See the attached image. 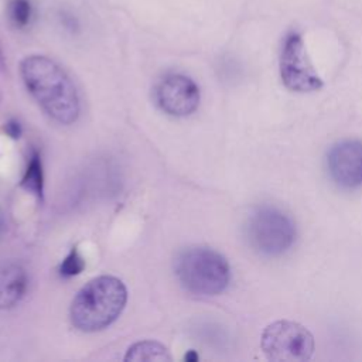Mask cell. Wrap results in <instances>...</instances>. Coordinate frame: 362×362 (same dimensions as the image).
Instances as JSON below:
<instances>
[{
	"mask_svg": "<svg viewBox=\"0 0 362 362\" xmlns=\"http://www.w3.org/2000/svg\"><path fill=\"white\" fill-rule=\"evenodd\" d=\"M260 346L269 361L307 362L313 358L315 342L313 334L303 324L277 320L263 329Z\"/></svg>",
	"mask_w": 362,
	"mask_h": 362,
	"instance_id": "obj_5",
	"label": "cell"
},
{
	"mask_svg": "<svg viewBox=\"0 0 362 362\" xmlns=\"http://www.w3.org/2000/svg\"><path fill=\"white\" fill-rule=\"evenodd\" d=\"M4 230V215H3V211L0 208V233Z\"/></svg>",
	"mask_w": 362,
	"mask_h": 362,
	"instance_id": "obj_15",
	"label": "cell"
},
{
	"mask_svg": "<svg viewBox=\"0 0 362 362\" xmlns=\"http://www.w3.org/2000/svg\"><path fill=\"white\" fill-rule=\"evenodd\" d=\"M20 185L27 191L35 195L37 198H42V189H44V177H42V164L41 157L37 151H34L30 157L28 165L25 168V173L21 178Z\"/></svg>",
	"mask_w": 362,
	"mask_h": 362,
	"instance_id": "obj_11",
	"label": "cell"
},
{
	"mask_svg": "<svg viewBox=\"0 0 362 362\" xmlns=\"http://www.w3.org/2000/svg\"><path fill=\"white\" fill-rule=\"evenodd\" d=\"M4 130H6V133L8 134V136H11V137H20V134H21V127H20V124H18V122H16V120H10L6 126H4Z\"/></svg>",
	"mask_w": 362,
	"mask_h": 362,
	"instance_id": "obj_14",
	"label": "cell"
},
{
	"mask_svg": "<svg viewBox=\"0 0 362 362\" xmlns=\"http://www.w3.org/2000/svg\"><path fill=\"white\" fill-rule=\"evenodd\" d=\"M124 361L140 362V361H171V356L164 345L157 341H139L129 346Z\"/></svg>",
	"mask_w": 362,
	"mask_h": 362,
	"instance_id": "obj_10",
	"label": "cell"
},
{
	"mask_svg": "<svg viewBox=\"0 0 362 362\" xmlns=\"http://www.w3.org/2000/svg\"><path fill=\"white\" fill-rule=\"evenodd\" d=\"M127 301L124 283L115 276H99L88 281L71 303L69 317L75 328L96 332L113 324Z\"/></svg>",
	"mask_w": 362,
	"mask_h": 362,
	"instance_id": "obj_2",
	"label": "cell"
},
{
	"mask_svg": "<svg viewBox=\"0 0 362 362\" xmlns=\"http://www.w3.org/2000/svg\"><path fill=\"white\" fill-rule=\"evenodd\" d=\"M27 290L25 269L14 262L0 266V308H11L20 303Z\"/></svg>",
	"mask_w": 362,
	"mask_h": 362,
	"instance_id": "obj_9",
	"label": "cell"
},
{
	"mask_svg": "<svg viewBox=\"0 0 362 362\" xmlns=\"http://www.w3.org/2000/svg\"><path fill=\"white\" fill-rule=\"evenodd\" d=\"M21 79L44 109L61 124H71L79 116V98L66 72L44 55H30L20 62Z\"/></svg>",
	"mask_w": 362,
	"mask_h": 362,
	"instance_id": "obj_1",
	"label": "cell"
},
{
	"mask_svg": "<svg viewBox=\"0 0 362 362\" xmlns=\"http://www.w3.org/2000/svg\"><path fill=\"white\" fill-rule=\"evenodd\" d=\"M83 267H85L83 259L78 253V249L72 247L71 252L66 255V257L62 260L59 266V273L65 277H71V276L79 274L83 270Z\"/></svg>",
	"mask_w": 362,
	"mask_h": 362,
	"instance_id": "obj_13",
	"label": "cell"
},
{
	"mask_svg": "<svg viewBox=\"0 0 362 362\" xmlns=\"http://www.w3.org/2000/svg\"><path fill=\"white\" fill-rule=\"evenodd\" d=\"M7 16L10 23L17 28H24L33 18V6L30 0H8Z\"/></svg>",
	"mask_w": 362,
	"mask_h": 362,
	"instance_id": "obj_12",
	"label": "cell"
},
{
	"mask_svg": "<svg viewBox=\"0 0 362 362\" xmlns=\"http://www.w3.org/2000/svg\"><path fill=\"white\" fill-rule=\"evenodd\" d=\"M199 89L197 83L181 74L164 76L154 89V99L158 107L177 117L194 113L199 105Z\"/></svg>",
	"mask_w": 362,
	"mask_h": 362,
	"instance_id": "obj_7",
	"label": "cell"
},
{
	"mask_svg": "<svg viewBox=\"0 0 362 362\" xmlns=\"http://www.w3.org/2000/svg\"><path fill=\"white\" fill-rule=\"evenodd\" d=\"M280 78L283 85L293 92H314L322 88V79L314 69L303 38L298 33H288L284 37L280 59Z\"/></svg>",
	"mask_w": 362,
	"mask_h": 362,
	"instance_id": "obj_6",
	"label": "cell"
},
{
	"mask_svg": "<svg viewBox=\"0 0 362 362\" xmlns=\"http://www.w3.org/2000/svg\"><path fill=\"white\" fill-rule=\"evenodd\" d=\"M246 238L249 245L260 255L281 256L296 240V225L293 219L274 206L256 208L246 222Z\"/></svg>",
	"mask_w": 362,
	"mask_h": 362,
	"instance_id": "obj_4",
	"label": "cell"
},
{
	"mask_svg": "<svg viewBox=\"0 0 362 362\" xmlns=\"http://www.w3.org/2000/svg\"><path fill=\"white\" fill-rule=\"evenodd\" d=\"M331 180L346 189L362 187V141L346 139L335 143L327 153Z\"/></svg>",
	"mask_w": 362,
	"mask_h": 362,
	"instance_id": "obj_8",
	"label": "cell"
},
{
	"mask_svg": "<svg viewBox=\"0 0 362 362\" xmlns=\"http://www.w3.org/2000/svg\"><path fill=\"white\" fill-rule=\"evenodd\" d=\"M174 270L181 286L198 296H216L228 287L230 280L228 260L219 252L204 246L180 252Z\"/></svg>",
	"mask_w": 362,
	"mask_h": 362,
	"instance_id": "obj_3",
	"label": "cell"
}]
</instances>
